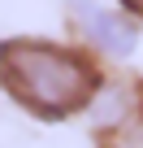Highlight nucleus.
Listing matches in <instances>:
<instances>
[{"label": "nucleus", "mask_w": 143, "mask_h": 148, "mask_svg": "<svg viewBox=\"0 0 143 148\" xmlns=\"http://www.w3.org/2000/svg\"><path fill=\"white\" fill-rule=\"evenodd\" d=\"M104 83V61L78 39L9 35L0 39V92L39 122L83 118Z\"/></svg>", "instance_id": "nucleus-1"}, {"label": "nucleus", "mask_w": 143, "mask_h": 148, "mask_svg": "<svg viewBox=\"0 0 143 148\" xmlns=\"http://www.w3.org/2000/svg\"><path fill=\"white\" fill-rule=\"evenodd\" d=\"M65 22H69V35H74L91 57L100 61H130L139 52V18L117 9L113 0H65Z\"/></svg>", "instance_id": "nucleus-2"}, {"label": "nucleus", "mask_w": 143, "mask_h": 148, "mask_svg": "<svg viewBox=\"0 0 143 148\" xmlns=\"http://www.w3.org/2000/svg\"><path fill=\"white\" fill-rule=\"evenodd\" d=\"M100 148H143V122H126L100 135Z\"/></svg>", "instance_id": "nucleus-3"}, {"label": "nucleus", "mask_w": 143, "mask_h": 148, "mask_svg": "<svg viewBox=\"0 0 143 148\" xmlns=\"http://www.w3.org/2000/svg\"><path fill=\"white\" fill-rule=\"evenodd\" d=\"M117 9H126V13H134L139 22H143V0H113Z\"/></svg>", "instance_id": "nucleus-4"}]
</instances>
